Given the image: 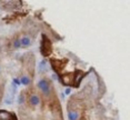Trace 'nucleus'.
<instances>
[{"instance_id":"6e6552de","label":"nucleus","mask_w":130,"mask_h":120,"mask_svg":"<svg viewBox=\"0 0 130 120\" xmlns=\"http://www.w3.org/2000/svg\"><path fill=\"white\" fill-rule=\"evenodd\" d=\"M21 83L28 86V84L30 83V79H29V77H27V76H23V77L21 78Z\"/></svg>"},{"instance_id":"20e7f679","label":"nucleus","mask_w":130,"mask_h":120,"mask_svg":"<svg viewBox=\"0 0 130 120\" xmlns=\"http://www.w3.org/2000/svg\"><path fill=\"white\" fill-rule=\"evenodd\" d=\"M20 43H21V46H23V47H28L31 45V40L28 36H25L23 38L20 39Z\"/></svg>"},{"instance_id":"1a4fd4ad","label":"nucleus","mask_w":130,"mask_h":120,"mask_svg":"<svg viewBox=\"0 0 130 120\" xmlns=\"http://www.w3.org/2000/svg\"><path fill=\"white\" fill-rule=\"evenodd\" d=\"M39 69H40V71H42V70L46 69V61L45 60L41 61V63H40V66H39Z\"/></svg>"},{"instance_id":"0eeeda50","label":"nucleus","mask_w":130,"mask_h":120,"mask_svg":"<svg viewBox=\"0 0 130 120\" xmlns=\"http://www.w3.org/2000/svg\"><path fill=\"white\" fill-rule=\"evenodd\" d=\"M13 97L14 96H12V95H8L7 97H6V99H5V104H7V105H10V104H12V101H13Z\"/></svg>"},{"instance_id":"f257e3e1","label":"nucleus","mask_w":130,"mask_h":120,"mask_svg":"<svg viewBox=\"0 0 130 120\" xmlns=\"http://www.w3.org/2000/svg\"><path fill=\"white\" fill-rule=\"evenodd\" d=\"M38 87H39L40 90L42 91L43 96L49 97L50 96V84L46 79H41V80L39 81V83H38Z\"/></svg>"},{"instance_id":"7ed1b4c3","label":"nucleus","mask_w":130,"mask_h":120,"mask_svg":"<svg viewBox=\"0 0 130 120\" xmlns=\"http://www.w3.org/2000/svg\"><path fill=\"white\" fill-rule=\"evenodd\" d=\"M29 104H30L31 106H38V105L40 104V98H39V96L32 95L31 97L29 98Z\"/></svg>"},{"instance_id":"39448f33","label":"nucleus","mask_w":130,"mask_h":120,"mask_svg":"<svg viewBox=\"0 0 130 120\" xmlns=\"http://www.w3.org/2000/svg\"><path fill=\"white\" fill-rule=\"evenodd\" d=\"M10 113L7 111H0V120H9Z\"/></svg>"},{"instance_id":"9b49d317","label":"nucleus","mask_w":130,"mask_h":120,"mask_svg":"<svg viewBox=\"0 0 130 120\" xmlns=\"http://www.w3.org/2000/svg\"><path fill=\"white\" fill-rule=\"evenodd\" d=\"M66 93H70V89H67L66 90Z\"/></svg>"},{"instance_id":"9d476101","label":"nucleus","mask_w":130,"mask_h":120,"mask_svg":"<svg viewBox=\"0 0 130 120\" xmlns=\"http://www.w3.org/2000/svg\"><path fill=\"white\" fill-rule=\"evenodd\" d=\"M14 47H16V48H20V47H21V43H20V40L19 39H17L16 41H14Z\"/></svg>"},{"instance_id":"423d86ee","label":"nucleus","mask_w":130,"mask_h":120,"mask_svg":"<svg viewBox=\"0 0 130 120\" xmlns=\"http://www.w3.org/2000/svg\"><path fill=\"white\" fill-rule=\"evenodd\" d=\"M69 119L70 120H78L79 113L77 111H69Z\"/></svg>"},{"instance_id":"f8f14e48","label":"nucleus","mask_w":130,"mask_h":120,"mask_svg":"<svg viewBox=\"0 0 130 120\" xmlns=\"http://www.w3.org/2000/svg\"><path fill=\"white\" fill-rule=\"evenodd\" d=\"M0 71H1V70H0Z\"/></svg>"},{"instance_id":"f03ea898","label":"nucleus","mask_w":130,"mask_h":120,"mask_svg":"<svg viewBox=\"0 0 130 120\" xmlns=\"http://www.w3.org/2000/svg\"><path fill=\"white\" fill-rule=\"evenodd\" d=\"M73 79H75V76L72 74H67L62 77V82L64 84H70L73 82Z\"/></svg>"}]
</instances>
